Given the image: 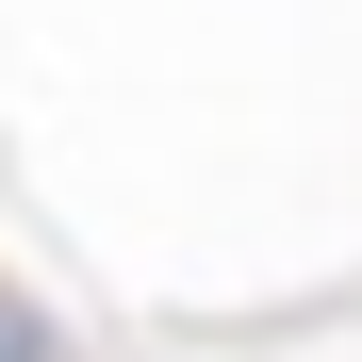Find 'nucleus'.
<instances>
[{
    "mask_svg": "<svg viewBox=\"0 0 362 362\" xmlns=\"http://www.w3.org/2000/svg\"><path fill=\"white\" fill-rule=\"evenodd\" d=\"M0 362H66V346H49V313H33V296H0Z\"/></svg>",
    "mask_w": 362,
    "mask_h": 362,
    "instance_id": "obj_1",
    "label": "nucleus"
}]
</instances>
